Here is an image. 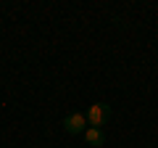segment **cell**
<instances>
[{"instance_id":"cell-1","label":"cell","mask_w":158,"mask_h":148,"mask_svg":"<svg viewBox=\"0 0 158 148\" xmlns=\"http://www.w3.org/2000/svg\"><path fill=\"white\" fill-rule=\"evenodd\" d=\"M85 116H87V124L90 127H98V130H100V127L111 119V108H108L106 103H92Z\"/></svg>"},{"instance_id":"cell-2","label":"cell","mask_w":158,"mask_h":148,"mask_svg":"<svg viewBox=\"0 0 158 148\" xmlns=\"http://www.w3.org/2000/svg\"><path fill=\"white\" fill-rule=\"evenodd\" d=\"M87 116L85 114H79V111H74V114H69L66 119H63V130L69 132V135H85L87 130Z\"/></svg>"},{"instance_id":"cell-3","label":"cell","mask_w":158,"mask_h":148,"mask_svg":"<svg viewBox=\"0 0 158 148\" xmlns=\"http://www.w3.org/2000/svg\"><path fill=\"white\" fill-rule=\"evenodd\" d=\"M85 140H87V146L100 148L103 143H106V135H103V130H98V127H87L85 130Z\"/></svg>"}]
</instances>
